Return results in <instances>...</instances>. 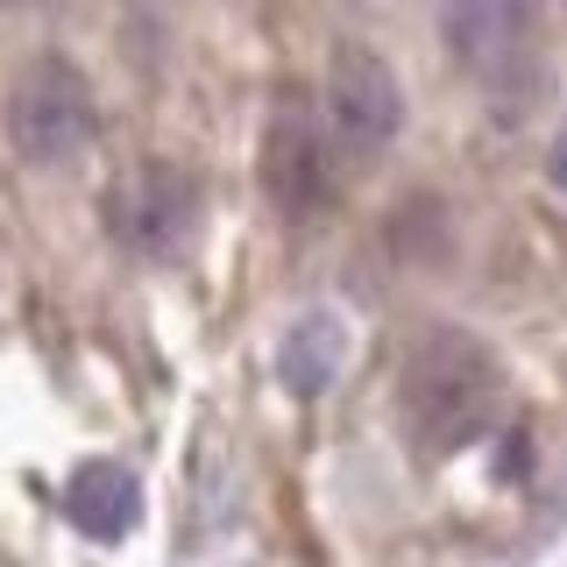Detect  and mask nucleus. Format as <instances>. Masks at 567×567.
Wrapping results in <instances>:
<instances>
[{"instance_id": "obj_1", "label": "nucleus", "mask_w": 567, "mask_h": 567, "mask_svg": "<svg viewBox=\"0 0 567 567\" xmlns=\"http://www.w3.org/2000/svg\"><path fill=\"white\" fill-rule=\"evenodd\" d=\"M496 398H504V377H496L489 348L461 327L419 333L412 362H404V377H398L404 433H412L425 454H454V447H468V440H483L489 419H496Z\"/></svg>"}, {"instance_id": "obj_2", "label": "nucleus", "mask_w": 567, "mask_h": 567, "mask_svg": "<svg viewBox=\"0 0 567 567\" xmlns=\"http://www.w3.org/2000/svg\"><path fill=\"white\" fill-rule=\"evenodd\" d=\"M93 135H100V106H93L85 71L71 58L22 64V79L8 85V142H14V156L35 164V171H58Z\"/></svg>"}, {"instance_id": "obj_3", "label": "nucleus", "mask_w": 567, "mask_h": 567, "mask_svg": "<svg viewBox=\"0 0 567 567\" xmlns=\"http://www.w3.org/2000/svg\"><path fill=\"white\" fill-rule=\"evenodd\" d=\"M100 220L128 256H177L199 235V185L171 164H135L114 177V192L100 199Z\"/></svg>"}, {"instance_id": "obj_4", "label": "nucleus", "mask_w": 567, "mask_h": 567, "mask_svg": "<svg viewBox=\"0 0 567 567\" xmlns=\"http://www.w3.org/2000/svg\"><path fill=\"white\" fill-rule=\"evenodd\" d=\"M440 35L483 93L532 85V0H440Z\"/></svg>"}, {"instance_id": "obj_5", "label": "nucleus", "mask_w": 567, "mask_h": 567, "mask_svg": "<svg viewBox=\"0 0 567 567\" xmlns=\"http://www.w3.org/2000/svg\"><path fill=\"white\" fill-rule=\"evenodd\" d=\"M327 121H333V135H341L354 156L390 150V142H398V128H404L398 71H390L377 50L341 43V50H333V79H327Z\"/></svg>"}, {"instance_id": "obj_6", "label": "nucleus", "mask_w": 567, "mask_h": 567, "mask_svg": "<svg viewBox=\"0 0 567 567\" xmlns=\"http://www.w3.org/2000/svg\"><path fill=\"white\" fill-rule=\"evenodd\" d=\"M262 192L284 213H312L327 199V128L306 93H284L262 128Z\"/></svg>"}, {"instance_id": "obj_7", "label": "nucleus", "mask_w": 567, "mask_h": 567, "mask_svg": "<svg viewBox=\"0 0 567 567\" xmlns=\"http://www.w3.org/2000/svg\"><path fill=\"white\" fill-rule=\"evenodd\" d=\"M64 518L85 532V539H128L142 518V483L121 461H79L64 483Z\"/></svg>"}, {"instance_id": "obj_8", "label": "nucleus", "mask_w": 567, "mask_h": 567, "mask_svg": "<svg viewBox=\"0 0 567 567\" xmlns=\"http://www.w3.org/2000/svg\"><path fill=\"white\" fill-rule=\"evenodd\" d=\"M341 362H348V327L333 312H306V319H291V327H284L277 377H284L291 398H319V390L341 377Z\"/></svg>"}, {"instance_id": "obj_9", "label": "nucleus", "mask_w": 567, "mask_h": 567, "mask_svg": "<svg viewBox=\"0 0 567 567\" xmlns=\"http://www.w3.org/2000/svg\"><path fill=\"white\" fill-rule=\"evenodd\" d=\"M546 171H554V185L567 192V128L554 135V150H546Z\"/></svg>"}]
</instances>
